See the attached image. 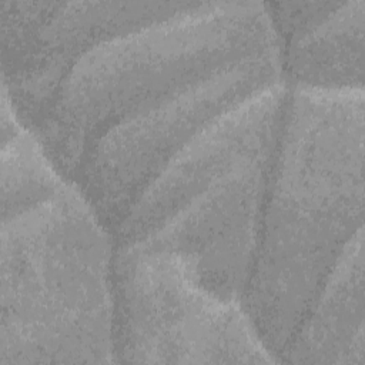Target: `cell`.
<instances>
[{"label":"cell","mask_w":365,"mask_h":365,"mask_svg":"<svg viewBox=\"0 0 365 365\" xmlns=\"http://www.w3.org/2000/svg\"><path fill=\"white\" fill-rule=\"evenodd\" d=\"M365 1H342L324 21L282 50L289 87L364 90Z\"/></svg>","instance_id":"30bf717a"},{"label":"cell","mask_w":365,"mask_h":365,"mask_svg":"<svg viewBox=\"0 0 365 365\" xmlns=\"http://www.w3.org/2000/svg\"><path fill=\"white\" fill-rule=\"evenodd\" d=\"M114 362L281 364L242 304L201 287L170 252L118 250Z\"/></svg>","instance_id":"277c9868"},{"label":"cell","mask_w":365,"mask_h":365,"mask_svg":"<svg viewBox=\"0 0 365 365\" xmlns=\"http://www.w3.org/2000/svg\"><path fill=\"white\" fill-rule=\"evenodd\" d=\"M288 94L287 83L272 86L197 133L155 175L113 231L115 251L141 241L212 182L274 148Z\"/></svg>","instance_id":"52a82bcc"},{"label":"cell","mask_w":365,"mask_h":365,"mask_svg":"<svg viewBox=\"0 0 365 365\" xmlns=\"http://www.w3.org/2000/svg\"><path fill=\"white\" fill-rule=\"evenodd\" d=\"M285 83L282 50L240 61L113 125L84 157L74 184L113 231L164 165L212 120Z\"/></svg>","instance_id":"5b68a950"},{"label":"cell","mask_w":365,"mask_h":365,"mask_svg":"<svg viewBox=\"0 0 365 365\" xmlns=\"http://www.w3.org/2000/svg\"><path fill=\"white\" fill-rule=\"evenodd\" d=\"M364 227L351 238L307 317L282 354V362L365 365Z\"/></svg>","instance_id":"9c48e42d"},{"label":"cell","mask_w":365,"mask_h":365,"mask_svg":"<svg viewBox=\"0 0 365 365\" xmlns=\"http://www.w3.org/2000/svg\"><path fill=\"white\" fill-rule=\"evenodd\" d=\"M275 48L267 3L191 1L80 57L36 134L74 184L84 157L113 125Z\"/></svg>","instance_id":"7a4b0ae2"},{"label":"cell","mask_w":365,"mask_h":365,"mask_svg":"<svg viewBox=\"0 0 365 365\" xmlns=\"http://www.w3.org/2000/svg\"><path fill=\"white\" fill-rule=\"evenodd\" d=\"M190 3L50 1L29 47L14 64L1 68V88L21 123L37 133L80 57L101 43L171 17Z\"/></svg>","instance_id":"ba28073f"},{"label":"cell","mask_w":365,"mask_h":365,"mask_svg":"<svg viewBox=\"0 0 365 365\" xmlns=\"http://www.w3.org/2000/svg\"><path fill=\"white\" fill-rule=\"evenodd\" d=\"M68 184L26 125L1 141V221L51 198Z\"/></svg>","instance_id":"8fae6325"},{"label":"cell","mask_w":365,"mask_h":365,"mask_svg":"<svg viewBox=\"0 0 365 365\" xmlns=\"http://www.w3.org/2000/svg\"><path fill=\"white\" fill-rule=\"evenodd\" d=\"M364 90L289 87L244 298L279 362L364 227Z\"/></svg>","instance_id":"6da1fadb"},{"label":"cell","mask_w":365,"mask_h":365,"mask_svg":"<svg viewBox=\"0 0 365 365\" xmlns=\"http://www.w3.org/2000/svg\"><path fill=\"white\" fill-rule=\"evenodd\" d=\"M114 259L73 182L1 221L0 365L114 362Z\"/></svg>","instance_id":"3957f363"},{"label":"cell","mask_w":365,"mask_h":365,"mask_svg":"<svg viewBox=\"0 0 365 365\" xmlns=\"http://www.w3.org/2000/svg\"><path fill=\"white\" fill-rule=\"evenodd\" d=\"M342 1H275L267 9L284 50L324 21Z\"/></svg>","instance_id":"7c38bea8"},{"label":"cell","mask_w":365,"mask_h":365,"mask_svg":"<svg viewBox=\"0 0 365 365\" xmlns=\"http://www.w3.org/2000/svg\"><path fill=\"white\" fill-rule=\"evenodd\" d=\"M275 147L240 164L145 238L121 250L174 254L207 291L244 305Z\"/></svg>","instance_id":"8992f818"}]
</instances>
